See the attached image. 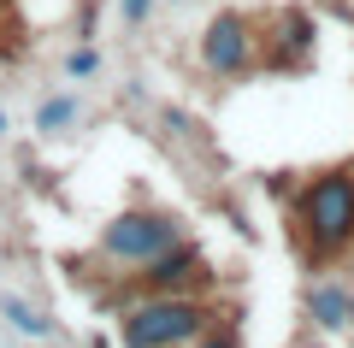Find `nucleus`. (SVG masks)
<instances>
[{"label":"nucleus","instance_id":"2","mask_svg":"<svg viewBox=\"0 0 354 348\" xmlns=\"http://www.w3.org/2000/svg\"><path fill=\"white\" fill-rule=\"evenodd\" d=\"M201 324H207V313L195 307V301L153 295L124 319V342L130 348H171V342H183V336H195Z\"/></svg>","mask_w":354,"mask_h":348},{"label":"nucleus","instance_id":"10","mask_svg":"<svg viewBox=\"0 0 354 348\" xmlns=\"http://www.w3.org/2000/svg\"><path fill=\"white\" fill-rule=\"evenodd\" d=\"M148 6H153V0H124V18H130V24H142V18H148Z\"/></svg>","mask_w":354,"mask_h":348},{"label":"nucleus","instance_id":"12","mask_svg":"<svg viewBox=\"0 0 354 348\" xmlns=\"http://www.w3.org/2000/svg\"><path fill=\"white\" fill-rule=\"evenodd\" d=\"M348 319H354V301H348Z\"/></svg>","mask_w":354,"mask_h":348},{"label":"nucleus","instance_id":"13","mask_svg":"<svg viewBox=\"0 0 354 348\" xmlns=\"http://www.w3.org/2000/svg\"><path fill=\"white\" fill-rule=\"evenodd\" d=\"M0 130H6V118H0Z\"/></svg>","mask_w":354,"mask_h":348},{"label":"nucleus","instance_id":"1","mask_svg":"<svg viewBox=\"0 0 354 348\" xmlns=\"http://www.w3.org/2000/svg\"><path fill=\"white\" fill-rule=\"evenodd\" d=\"M301 224L313 242V260H330L354 242V177L348 172H325L313 189L301 195Z\"/></svg>","mask_w":354,"mask_h":348},{"label":"nucleus","instance_id":"9","mask_svg":"<svg viewBox=\"0 0 354 348\" xmlns=\"http://www.w3.org/2000/svg\"><path fill=\"white\" fill-rule=\"evenodd\" d=\"M95 65H101V53H95V48H77L71 59H65V71H71V77H88Z\"/></svg>","mask_w":354,"mask_h":348},{"label":"nucleus","instance_id":"8","mask_svg":"<svg viewBox=\"0 0 354 348\" xmlns=\"http://www.w3.org/2000/svg\"><path fill=\"white\" fill-rule=\"evenodd\" d=\"M71 118H77V100H71V95H59V100H41V112H36V125H41V130H65Z\"/></svg>","mask_w":354,"mask_h":348},{"label":"nucleus","instance_id":"6","mask_svg":"<svg viewBox=\"0 0 354 348\" xmlns=\"http://www.w3.org/2000/svg\"><path fill=\"white\" fill-rule=\"evenodd\" d=\"M0 313H6V324H12L18 336H30V342H48V336H53V319H41V313H36V307H24L18 295L0 301Z\"/></svg>","mask_w":354,"mask_h":348},{"label":"nucleus","instance_id":"7","mask_svg":"<svg viewBox=\"0 0 354 348\" xmlns=\"http://www.w3.org/2000/svg\"><path fill=\"white\" fill-rule=\"evenodd\" d=\"M307 307H313V319L330 324V331H337V324H348V295H342L337 284H319L313 295H307Z\"/></svg>","mask_w":354,"mask_h":348},{"label":"nucleus","instance_id":"4","mask_svg":"<svg viewBox=\"0 0 354 348\" xmlns=\"http://www.w3.org/2000/svg\"><path fill=\"white\" fill-rule=\"evenodd\" d=\"M201 59L213 65V71L236 77L242 65L254 59V30H248V18H242V12H218L213 24H207V36H201Z\"/></svg>","mask_w":354,"mask_h":348},{"label":"nucleus","instance_id":"5","mask_svg":"<svg viewBox=\"0 0 354 348\" xmlns=\"http://www.w3.org/2000/svg\"><path fill=\"white\" fill-rule=\"evenodd\" d=\"M201 254H195V248H177V242H171V248H160V254H153V260H148V284L153 289H165V295H171V289H183V284H201Z\"/></svg>","mask_w":354,"mask_h":348},{"label":"nucleus","instance_id":"3","mask_svg":"<svg viewBox=\"0 0 354 348\" xmlns=\"http://www.w3.org/2000/svg\"><path fill=\"white\" fill-rule=\"evenodd\" d=\"M177 230L165 212H118L113 224L101 230V248L113 254V260H130V266H148L160 248H171Z\"/></svg>","mask_w":354,"mask_h":348},{"label":"nucleus","instance_id":"11","mask_svg":"<svg viewBox=\"0 0 354 348\" xmlns=\"http://www.w3.org/2000/svg\"><path fill=\"white\" fill-rule=\"evenodd\" d=\"M201 348H236V336H225V331H218V336H201Z\"/></svg>","mask_w":354,"mask_h":348}]
</instances>
